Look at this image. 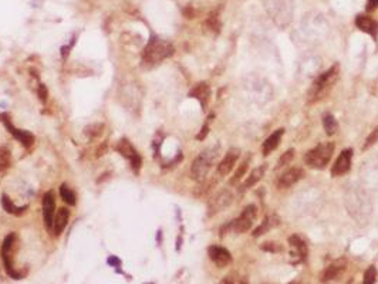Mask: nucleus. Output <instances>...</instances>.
<instances>
[{
  "instance_id": "1",
  "label": "nucleus",
  "mask_w": 378,
  "mask_h": 284,
  "mask_svg": "<svg viewBox=\"0 0 378 284\" xmlns=\"http://www.w3.org/2000/svg\"><path fill=\"white\" fill-rule=\"evenodd\" d=\"M346 208L348 215L355 222L364 225L370 221L372 213V205L370 195L360 186H352L346 193Z\"/></svg>"
},
{
  "instance_id": "2",
  "label": "nucleus",
  "mask_w": 378,
  "mask_h": 284,
  "mask_svg": "<svg viewBox=\"0 0 378 284\" xmlns=\"http://www.w3.org/2000/svg\"><path fill=\"white\" fill-rule=\"evenodd\" d=\"M173 51H175V49L169 41L158 37V36H151L149 41L142 51V63L148 67L157 65L161 61L167 60L168 57L172 56Z\"/></svg>"
},
{
  "instance_id": "3",
  "label": "nucleus",
  "mask_w": 378,
  "mask_h": 284,
  "mask_svg": "<svg viewBox=\"0 0 378 284\" xmlns=\"http://www.w3.org/2000/svg\"><path fill=\"white\" fill-rule=\"evenodd\" d=\"M337 77H339V64H336L331 69L327 70L326 73H323L317 77L307 91L308 101L314 102L323 98V95H326L330 91V89L333 87Z\"/></svg>"
},
{
  "instance_id": "4",
  "label": "nucleus",
  "mask_w": 378,
  "mask_h": 284,
  "mask_svg": "<svg viewBox=\"0 0 378 284\" xmlns=\"http://www.w3.org/2000/svg\"><path fill=\"white\" fill-rule=\"evenodd\" d=\"M16 250H17V234H7L3 240L2 249H0V256L3 259V265H5L7 274L14 280H20V278H23L25 273L16 270V267H14V253H16Z\"/></svg>"
},
{
  "instance_id": "5",
  "label": "nucleus",
  "mask_w": 378,
  "mask_h": 284,
  "mask_svg": "<svg viewBox=\"0 0 378 284\" xmlns=\"http://www.w3.org/2000/svg\"><path fill=\"white\" fill-rule=\"evenodd\" d=\"M219 151H220L219 145L211 146L204 152H201L198 157L193 159L192 166H191V175L193 179L199 181L206 177V173L211 170L212 165L215 164V161L218 158Z\"/></svg>"
},
{
  "instance_id": "6",
  "label": "nucleus",
  "mask_w": 378,
  "mask_h": 284,
  "mask_svg": "<svg viewBox=\"0 0 378 284\" xmlns=\"http://www.w3.org/2000/svg\"><path fill=\"white\" fill-rule=\"evenodd\" d=\"M334 152V144L333 142H323L319 145L310 149L306 154V164L313 168V169H324L328 162L331 161Z\"/></svg>"
},
{
  "instance_id": "7",
  "label": "nucleus",
  "mask_w": 378,
  "mask_h": 284,
  "mask_svg": "<svg viewBox=\"0 0 378 284\" xmlns=\"http://www.w3.org/2000/svg\"><path fill=\"white\" fill-rule=\"evenodd\" d=\"M268 12L272 19L280 27H284L293 17V2L292 0H268Z\"/></svg>"
},
{
  "instance_id": "8",
  "label": "nucleus",
  "mask_w": 378,
  "mask_h": 284,
  "mask_svg": "<svg viewBox=\"0 0 378 284\" xmlns=\"http://www.w3.org/2000/svg\"><path fill=\"white\" fill-rule=\"evenodd\" d=\"M256 206L249 205V206L244 208L242 215L239 216L236 221L232 222L231 225H228V227L233 229V232H236V233H244V232H248L250 227L253 226V222L256 221Z\"/></svg>"
},
{
  "instance_id": "9",
  "label": "nucleus",
  "mask_w": 378,
  "mask_h": 284,
  "mask_svg": "<svg viewBox=\"0 0 378 284\" xmlns=\"http://www.w3.org/2000/svg\"><path fill=\"white\" fill-rule=\"evenodd\" d=\"M116 149L121 154L124 158L128 159L129 162H131L132 169H134L135 172H140L142 165V159L141 157H140V154L137 152V149L132 146V144L129 142L128 139L122 138L121 141L118 142V145H117Z\"/></svg>"
},
{
  "instance_id": "10",
  "label": "nucleus",
  "mask_w": 378,
  "mask_h": 284,
  "mask_svg": "<svg viewBox=\"0 0 378 284\" xmlns=\"http://www.w3.org/2000/svg\"><path fill=\"white\" fill-rule=\"evenodd\" d=\"M288 243H290V260L292 263L295 265H300L304 260L307 259V245L304 243V240L299 237L297 234L292 236L288 239Z\"/></svg>"
},
{
  "instance_id": "11",
  "label": "nucleus",
  "mask_w": 378,
  "mask_h": 284,
  "mask_svg": "<svg viewBox=\"0 0 378 284\" xmlns=\"http://www.w3.org/2000/svg\"><path fill=\"white\" fill-rule=\"evenodd\" d=\"M232 202H233V193H232L231 190L228 189L220 190L219 193H216V195L211 199L209 206H208V210H209L208 215L213 216L215 213L222 212V210L228 208Z\"/></svg>"
},
{
  "instance_id": "12",
  "label": "nucleus",
  "mask_w": 378,
  "mask_h": 284,
  "mask_svg": "<svg viewBox=\"0 0 378 284\" xmlns=\"http://www.w3.org/2000/svg\"><path fill=\"white\" fill-rule=\"evenodd\" d=\"M0 120L3 121V124L6 125V128L9 129V133L13 135L14 138L19 141L21 145L25 146V148H30L33 145V142H34V137H33V134H30L29 131H25V129H19V128H16V126L10 122L9 120V117H7V114H3V115H0Z\"/></svg>"
},
{
  "instance_id": "13",
  "label": "nucleus",
  "mask_w": 378,
  "mask_h": 284,
  "mask_svg": "<svg viewBox=\"0 0 378 284\" xmlns=\"http://www.w3.org/2000/svg\"><path fill=\"white\" fill-rule=\"evenodd\" d=\"M352 159V151L351 149H346L339 155V158L336 159L333 168H331V175L333 177H341L350 170Z\"/></svg>"
},
{
  "instance_id": "14",
  "label": "nucleus",
  "mask_w": 378,
  "mask_h": 284,
  "mask_svg": "<svg viewBox=\"0 0 378 284\" xmlns=\"http://www.w3.org/2000/svg\"><path fill=\"white\" fill-rule=\"evenodd\" d=\"M240 157V151L237 149V148H232L229 151L226 152V155H225V158L219 162L218 165V173L220 177H226L232 169H233V166L237 162V159Z\"/></svg>"
},
{
  "instance_id": "15",
  "label": "nucleus",
  "mask_w": 378,
  "mask_h": 284,
  "mask_svg": "<svg viewBox=\"0 0 378 284\" xmlns=\"http://www.w3.org/2000/svg\"><path fill=\"white\" fill-rule=\"evenodd\" d=\"M304 177V172L301 168H292V169L286 170L284 173H282L279 179H277V186L280 189H286L293 186L296 182H299L301 178Z\"/></svg>"
},
{
  "instance_id": "16",
  "label": "nucleus",
  "mask_w": 378,
  "mask_h": 284,
  "mask_svg": "<svg viewBox=\"0 0 378 284\" xmlns=\"http://www.w3.org/2000/svg\"><path fill=\"white\" fill-rule=\"evenodd\" d=\"M208 254H209V257H211L212 261L218 266V267H220V269H222V267H226V266L232 261L231 253L228 252L225 247L211 246L208 249Z\"/></svg>"
},
{
  "instance_id": "17",
  "label": "nucleus",
  "mask_w": 378,
  "mask_h": 284,
  "mask_svg": "<svg viewBox=\"0 0 378 284\" xmlns=\"http://www.w3.org/2000/svg\"><path fill=\"white\" fill-rule=\"evenodd\" d=\"M54 210H56V202H54V195L53 192H47L43 196V219L47 229H53V222H54Z\"/></svg>"
},
{
  "instance_id": "18",
  "label": "nucleus",
  "mask_w": 378,
  "mask_h": 284,
  "mask_svg": "<svg viewBox=\"0 0 378 284\" xmlns=\"http://www.w3.org/2000/svg\"><path fill=\"white\" fill-rule=\"evenodd\" d=\"M346 265L347 261L344 259H339L333 261L331 265L327 267L326 270L323 272V274L320 276V280L321 281H331V280H336V278L339 277L341 273L346 270Z\"/></svg>"
},
{
  "instance_id": "19",
  "label": "nucleus",
  "mask_w": 378,
  "mask_h": 284,
  "mask_svg": "<svg viewBox=\"0 0 378 284\" xmlns=\"http://www.w3.org/2000/svg\"><path fill=\"white\" fill-rule=\"evenodd\" d=\"M209 95H211V89L206 82H198L193 85V89L189 91V97L192 98H196L202 108L205 110L206 105H208V101H209Z\"/></svg>"
},
{
  "instance_id": "20",
  "label": "nucleus",
  "mask_w": 378,
  "mask_h": 284,
  "mask_svg": "<svg viewBox=\"0 0 378 284\" xmlns=\"http://www.w3.org/2000/svg\"><path fill=\"white\" fill-rule=\"evenodd\" d=\"M355 26L359 27L361 32L368 33V34H371L374 38H377L378 23L374 19H371V17L364 16V14H360V16L355 17Z\"/></svg>"
},
{
  "instance_id": "21",
  "label": "nucleus",
  "mask_w": 378,
  "mask_h": 284,
  "mask_svg": "<svg viewBox=\"0 0 378 284\" xmlns=\"http://www.w3.org/2000/svg\"><path fill=\"white\" fill-rule=\"evenodd\" d=\"M69 217H70V212L65 208H61L57 212V215L54 216V222H53V232L56 236L63 233V230L69 223Z\"/></svg>"
},
{
  "instance_id": "22",
  "label": "nucleus",
  "mask_w": 378,
  "mask_h": 284,
  "mask_svg": "<svg viewBox=\"0 0 378 284\" xmlns=\"http://www.w3.org/2000/svg\"><path fill=\"white\" fill-rule=\"evenodd\" d=\"M283 133H284V129H277V131H275V133L270 135L269 138L263 142L262 146L263 155H269V154H272V152L275 151L276 148L279 146L280 141H282Z\"/></svg>"
},
{
  "instance_id": "23",
  "label": "nucleus",
  "mask_w": 378,
  "mask_h": 284,
  "mask_svg": "<svg viewBox=\"0 0 378 284\" xmlns=\"http://www.w3.org/2000/svg\"><path fill=\"white\" fill-rule=\"evenodd\" d=\"M266 170H268V165L266 164H263L260 165V166L255 168V169L250 172V175L248 177V179L244 181V188H252V186H255V185L262 179Z\"/></svg>"
},
{
  "instance_id": "24",
  "label": "nucleus",
  "mask_w": 378,
  "mask_h": 284,
  "mask_svg": "<svg viewBox=\"0 0 378 284\" xmlns=\"http://www.w3.org/2000/svg\"><path fill=\"white\" fill-rule=\"evenodd\" d=\"M2 206L3 209L6 210L7 213H10V215H16V216H20L25 213V210L27 209V206H23V208H19V206H16L13 203V201L9 198L7 195H2Z\"/></svg>"
},
{
  "instance_id": "25",
  "label": "nucleus",
  "mask_w": 378,
  "mask_h": 284,
  "mask_svg": "<svg viewBox=\"0 0 378 284\" xmlns=\"http://www.w3.org/2000/svg\"><path fill=\"white\" fill-rule=\"evenodd\" d=\"M323 126H324V131H326L327 135H334L339 131L337 120L334 118L331 114H327L326 117L323 118Z\"/></svg>"
},
{
  "instance_id": "26",
  "label": "nucleus",
  "mask_w": 378,
  "mask_h": 284,
  "mask_svg": "<svg viewBox=\"0 0 378 284\" xmlns=\"http://www.w3.org/2000/svg\"><path fill=\"white\" fill-rule=\"evenodd\" d=\"M275 225H277V217H275V216L266 217V219L260 223V226L256 227V229L253 230V233L252 234H253L255 237H257V236H260V234L264 233V232H268L270 227L275 226Z\"/></svg>"
},
{
  "instance_id": "27",
  "label": "nucleus",
  "mask_w": 378,
  "mask_h": 284,
  "mask_svg": "<svg viewBox=\"0 0 378 284\" xmlns=\"http://www.w3.org/2000/svg\"><path fill=\"white\" fill-rule=\"evenodd\" d=\"M60 196H61V199L64 201L67 205H70V206H74L76 205V195H74V192L67 186V185H61V188H60Z\"/></svg>"
},
{
  "instance_id": "28",
  "label": "nucleus",
  "mask_w": 378,
  "mask_h": 284,
  "mask_svg": "<svg viewBox=\"0 0 378 284\" xmlns=\"http://www.w3.org/2000/svg\"><path fill=\"white\" fill-rule=\"evenodd\" d=\"M104 129V124L101 122H96V124H91V125H87L84 128V133L85 135H88L90 138H97L103 134Z\"/></svg>"
},
{
  "instance_id": "29",
  "label": "nucleus",
  "mask_w": 378,
  "mask_h": 284,
  "mask_svg": "<svg viewBox=\"0 0 378 284\" xmlns=\"http://www.w3.org/2000/svg\"><path fill=\"white\" fill-rule=\"evenodd\" d=\"M205 26L208 27V30H211L213 33H219L220 32V21H219V17L216 13H212L211 16L206 19Z\"/></svg>"
},
{
  "instance_id": "30",
  "label": "nucleus",
  "mask_w": 378,
  "mask_h": 284,
  "mask_svg": "<svg viewBox=\"0 0 378 284\" xmlns=\"http://www.w3.org/2000/svg\"><path fill=\"white\" fill-rule=\"evenodd\" d=\"M249 162H250V157L248 155V158L244 159L243 162H242V165L239 166V169L235 172V175H233V178L231 179L232 185H235V183L239 182V181L242 179V177H243L244 173H246V169H248V166H249Z\"/></svg>"
},
{
  "instance_id": "31",
  "label": "nucleus",
  "mask_w": 378,
  "mask_h": 284,
  "mask_svg": "<svg viewBox=\"0 0 378 284\" xmlns=\"http://www.w3.org/2000/svg\"><path fill=\"white\" fill-rule=\"evenodd\" d=\"M10 166V152L5 146H0V170Z\"/></svg>"
},
{
  "instance_id": "32",
  "label": "nucleus",
  "mask_w": 378,
  "mask_h": 284,
  "mask_svg": "<svg viewBox=\"0 0 378 284\" xmlns=\"http://www.w3.org/2000/svg\"><path fill=\"white\" fill-rule=\"evenodd\" d=\"M375 277H377V270L374 266H370L364 273V281L363 284H374L375 283Z\"/></svg>"
},
{
  "instance_id": "33",
  "label": "nucleus",
  "mask_w": 378,
  "mask_h": 284,
  "mask_svg": "<svg viewBox=\"0 0 378 284\" xmlns=\"http://www.w3.org/2000/svg\"><path fill=\"white\" fill-rule=\"evenodd\" d=\"M293 157H295V149H288V151H286L282 157H280V159H279V165H277V166H279V168L286 166V165L292 162Z\"/></svg>"
},
{
  "instance_id": "34",
  "label": "nucleus",
  "mask_w": 378,
  "mask_h": 284,
  "mask_svg": "<svg viewBox=\"0 0 378 284\" xmlns=\"http://www.w3.org/2000/svg\"><path fill=\"white\" fill-rule=\"evenodd\" d=\"M375 142H378V126L372 131L368 137H367V139H365V142H364V146H363V149H368V148H371Z\"/></svg>"
},
{
  "instance_id": "35",
  "label": "nucleus",
  "mask_w": 378,
  "mask_h": 284,
  "mask_svg": "<svg viewBox=\"0 0 378 284\" xmlns=\"http://www.w3.org/2000/svg\"><path fill=\"white\" fill-rule=\"evenodd\" d=\"M262 250L264 252H282V247L279 246V243H273V242H268V243H263L262 245Z\"/></svg>"
},
{
  "instance_id": "36",
  "label": "nucleus",
  "mask_w": 378,
  "mask_h": 284,
  "mask_svg": "<svg viewBox=\"0 0 378 284\" xmlns=\"http://www.w3.org/2000/svg\"><path fill=\"white\" fill-rule=\"evenodd\" d=\"M224 284H248V280L243 277H237L235 274H232V276H228V277L225 278Z\"/></svg>"
},
{
  "instance_id": "37",
  "label": "nucleus",
  "mask_w": 378,
  "mask_h": 284,
  "mask_svg": "<svg viewBox=\"0 0 378 284\" xmlns=\"http://www.w3.org/2000/svg\"><path fill=\"white\" fill-rule=\"evenodd\" d=\"M47 95H49V93H47V89H46V85H45V84H40V85H39V98L43 102H46V101H47Z\"/></svg>"
},
{
  "instance_id": "38",
  "label": "nucleus",
  "mask_w": 378,
  "mask_h": 284,
  "mask_svg": "<svg viewBox=\"0 0 378 284\" xmlns=\"http://www.w3.org/2000/svg\"><path fill=\"white\" fill-rule=\"evenodd\" d=\"M107 263L109 266H113V267H120L121 266V260L118 259L117 256H109L108 259H107Z\"/></svg>"
},
{
  "instance_id": "39",
  "label": "nucleus",
  "mask_w": 378,
  "mask_h": 284,
  "mask_svg": "<svg viewBox=\"0 0 378 284\" xmlns=\"http://www.w3.org/2000/svg\"><path fill=\"white\" fill-rule=\"evenodd\" d=\"M208 134H209V125L205 124V125L202 126V129H201V133L198 134V137H196V138H198L199 141H202V139L206 138V135H208Z\"/></svg>"
},
{
  "instance_id": "40",
  "label": "nucleus",
  "mask_w": 378,
  "mask_h": 284,
  "mask_svg": "<svg viewBox=\"0 0 378 284\" xmlns=\"http://www.w3.org/2000/svg\"><path fill=\"white\" fill-rule=\"evenodd\" d=\"M367 12H372V10H375L378 7V0H368L367 2Z\"/></svg>"
},
{
  "instance_id": "41",
  "label": "nucleus",
  "mask_w": 378,
  "mask_h": 284,
  "mask_svg": "<svg viewBox=\"0 0 378 284\" xmlns=\"http://www.w3.org/2000/svg\"><path fill=\"white\" fill-rule=\"evenodd\" d=\"M73 46H74V40L71 41L70 45L65 46V47H63V49H61V56H63V58H65V57L70 54V50H71V47H73Z\"/></svg>"
},
{
  "instance_id": "42",
  "label": "nucleus",
  "mask_w": 378,
  "mask_h": 284,
  "mask_svg": "<svg viewBox=\"0 0 378 284\" xmlns=\"http://www.w3.org/2000/svg\"><path fill=\"white\" fill-rule=\"evenodd\" d=\"M148 284H154V283H148Z\"/></svg>"
}]
</instances>
